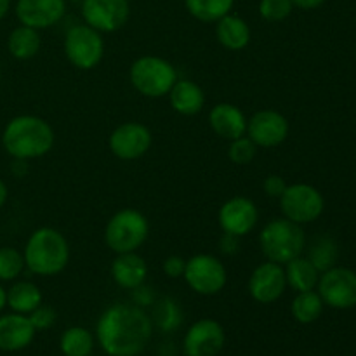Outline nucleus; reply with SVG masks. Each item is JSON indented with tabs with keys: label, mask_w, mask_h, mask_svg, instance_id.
Returning <instances> with one entry per match:
<instances>
[{
	"label": "nucleus",
	"mask_w": 356,
	"mask_h": 356,
	"mask_svg": "<svg viewBox=\"0 0 356 356\" xmlns=\"http://www.w3.org/2000/svg\"><path fill=\"white\" fill-rule=\"evenodd\" d=\"M153 320L136 302H115L101 313L96 339L108 356H138L152 341Z\"/></svg>",
	"instance_id": "obj_1"
},
{
	"label": "nucleus",
	"mask_w": 356,
	"mask_h": 356,
	"mask_svg": "<svg viewBox=\"0 0 356 356\" xmlns=\"http://www.w3.org/2000/svg\"><path fill=\"white\" fill-rule=\"evenodd\" d=\"M2 146L14 160L40 159L54 146V131L37 115H17L3 127Z\"/></svg>",
	"instance_id": "obj_2"
},
{
	"label": "nucleus",
	"mask_w": 356,
	"mask_h": 356,
	"mask_svg": "<svg viewBox=\"0 0 356 356\" xmlns=\"http://www.w3.org/2000/svg\"><path fill=\"white\" fill-rule=\"evenodd\" d=\"M24 266L38 277H56L70 263V243L61 232L54 228L35 229L24 245Z\"/></svg>",
	"instance_id": "obj_3"
},
{
	"label": "nucleus",
	"mask_w": 356,
	"mask_h": 356,
	"mask_svg": "<svg viewBox=\"0 0 356 356\" xmlns=\"http://www.w3.org/2000/svg\"><path fill=\"white\" fill-rule=\"evenodd\" d=\"M259 247L268 261L284 266L294 257L302 256L306 247V235L302 226L289 221L287 218L271 219L259 233Z\"/></svg>",
	"instance_id": "obj_4"
},
{
	"label": "nucleus",
	"mask_w": 356,
	"mask_h": 356,
	"mask_svg": "<svg viewBox=\"0 0 356 356\" xmlns=\"http://www.w3.org/2000/svg\"><path fill=\"white\" fill-rule=\"evenodd\" d=\"M148 236L149 221L136 209H122L115 212L104 228V243L115 254L138 252Z\"/></svg>",
	"instance_id": "obj_5"
},
{
	"label": "nucleus",
	"mask_w": 356,
	"mask_h": 356,
	"mask_svg": "<svg viewBox=\"0 0 356 356\" xmlns=\"http://www.w3.org/2000/svg\"><path fill=\"white\" fill-rule=\"evenodd\" d=\"M132 87L145 97H163L177 82V72L172 63L159 56H143L129 70Z\"/></svg>",
	"instance_id": "obj_6"
},
{
	"label": "nucleus",
	"mask_w": 356,
	"mask_h": 356,
	"mask_svg": "<svg viewBox=\"0 0 356 356\" xmlns=\"http://www.w3.org/2000/svg\"><path fill=\"white\" fill-rule=\"evenodd\" d=\"M65 56L75 68L94 70L104 56V38L89 24H75L65 35Z\"/></svg>",
	"instance_id": "obj_7"
},
{
	"label": "nucleus",
	"mask_w": 356,
	"mask_h": 356,
	"mask_svg": "<svg viewBox=\"0 0 356 356\" xmlns=\"http://www.w3.org/2000/svg\"><path fill=\"white\" fill-rule=\"evenodd\" d=\"M278 200L284 218L301 226L316 221L325 209L322 193L306 183L287 184L284 195Z\"/></svg>",
	"instance_id": "obj_8"
},
{
	"label": "nucleus",
	"mask_w": 356,
	"mask_h": 356,
	"mask_svg": "<svg viewBox=\"0 0 356 356\" xmlns=\"http://www.w3.org/2000/svg\"><path fill=\"white\" fill-rule=\"evenodd\" d=\"M184 282L200 296H216L225 289L228 273L221 261L212 254H197L186 259Z\"/></svg>",
	"instance_id": "obj_9"
},
{
	"label": "nucleus",
	"mask_w": 356,
	"mask_h": 356,
	"mask_svg": "<svg viewBox=\"0 0 356 356\" xmlns=\"http://www.w3.org/2000/svg\"><path fill=\"white\" fill-rule=\"evenodd\" d=\"M318 294L323 305L336 309H350L356 306V273L350 268L334 266L320 273Z\"/></svg>",
	"instance_id": "obj_10"
},
{
	"label": "nucleus",
	"mask_w": 356,
	"mask_h": 356,
	"mask_svg": "<svg viewBox=\"0 0 356 356\" xmlns=\"http://www.w3.org/2000/svg\"><path fill=\"white\" fill-rule=\"evenodd\" d=\"M83 23L99 33H115L122 30L131 16L129 0H82Z\"/></svg>",
	"instance_id": "obj_11"
},
{
	"label": "nucleus",
	"mask_w": 356,
	"mask_h": 356,
	"mask_svg": "<svg viewBox=\"0 0 356 356\" xmlns=\"http://www.w3.org/2000/svg\"><path fill=\"white\" fill-rule=\"evenodd\" d=\"M152 131L146 127L141 122H125L120 124L108 139V146H110L111 153L117 159L125 160H136L141 159L143 155L148 153L152 148Z\"/></svg>",
	"instance_id": "obj_12"
},
{
	"label": "nucleus",
	"mask_w": 356,
	"mask_h": 356,
	"mask_svg": "<svg viewBox=\"0 0 356 356\" xmlns=\"http://www.w3.org/2000/svg\"><path fill=\"white\" fill-rule=\"evenodd\" d=\"M249 294L254 301L261 305H271L278 301L284 296L287 289V278H285V270L282 264L273 263V261H264L256 270L250 273Z\"/></svg>",
	"instance_id": "obj_13"
},
{
	"label": "nucleus",
	"mask_w": 356,
	"mask_h": 356,
	"mask_svg": "<svg viewBox=\"0 0 356 356\" xmlns=\"http://www.w3.org/2000/svg\"><path fill=\"white\" fill-rule=\"evenodd\" d=\"M289 120L277 110L256 111L247 120L245 134L257 148H275L289 136Z\"/></svg>",
	"instance_id": "obj_14"
},
{
	"label": "nucleus",
	"mask_w": 356,
	"mask_h": 356,
	"mask_svg": "<svg viewBox=\"0 0 356 356\" xmlns=\"http://www.w3.org/2000/svg\"><path fill=\"white\" fill-rule=\"evenodd\" d=\"M225 343L226 334L221 323L212 318H202L188 329L183 350L186 356H218Z\"/></svg>",
	"instance_id": "obj_15"
},
{
	"label": "nucleus",
	"mask_w": 356,
	"mask_h": 356,
	"mask_svg": "<svg viewBox=\"0 0 356 356\" xmlns=\"http://www.w3.org/2000/svg\"><path fill=\"white\" fill-rule=\"evenodd\" d=\"M218 221L222 232L242 238V236L249 235L257 226L259 209L250 198L233 197L221 205Z\"/></svg>",
	"instance_id": "obj_16"
},
{
	"label": "nucleus",
	"mask_w": 356,
	"mask_h": 356,
	"mask_svg": "<svg viewBox=\"0 0 356 356\" xmlns=\"http://www.w3.org/2000/svg\"><path fill=\"white\" fill-rule=\"evenodd\" d=\"M66 0H17L16 17L24 26L45 30L65 17Z\"/></svg>",
	"instance_id": "obj_17"
},
{
	"label": "nucleus",
	"mask_w": 356,
	"mask_h": 356,
	"mask_svg": "<svg viewBox=\"0 0 356 356\" xmlns=\"http://www.w3.org/2000/svg\"><path fill=\"white\" fill-rule=\"evenodd\" d=\"M35 327L31 325L28 315L21 313H9L0 316V350L2 351H19L24 350L33 341Z\"/></svg>",
	"instance_id": "obj_18"
},
{
	"label": "nucleus",
	"mask_w": 356,
	"mask_h": 356,
	"mask_svg": "<svg viewBox=\"0 0 356 356\" xmlns=\"http://www.w3.org/2000/svg\"><path fill=\"white\" fill-rule=\"evenodd\" d=\"M212 131L222 139H238L247 132V117L238 106L232 103H219L209 113Z\"/></svg>",
	"instance_id": "obj_19"
},
{
	"label": "nucleus",
	"mask_w": 356,
	"mask_h": 356,
	"mask_svg": "<svg viewBox=\"0 0 356 356\" xmlns=\"http://www.w3.org/2000/svg\"><path fill=\"white\" fill-rule=\"evenodd\" d=\"M111 277L118 287L134 291L145 284L148 277V264L138 252L117 254L111 263Z\"/></svg>",
	"instance_id": "obj_20"
},
{
	"label": "nucleus",
	"mask_w": 356,
	"mask_h": 356,
	"mask_svg": "<svg viewBox=\"0 0 356 356\" xmlns=\"http://www.w3.org/2000/svg\"><path fill=\"white\" fill-rule=\"evenodd\" d=\"M169 101L174 111L184 115V117H193L204 110L205 92L193 80L177 79V82L174 83L169 92Z\"/></svg>",
	"instance_id": "obj_21"
},
{
	"label": "nucleus",
	"mask_w": 356,
	"mask_h": 356,
	"mask_svg": "<svg viewBox=\"0 0 356 356\" xmlns=\"http://www.w3.org/2000/svg\"><path fill=\"white\" fill-rule=\"evenodd\" d=\"M216 37L228 51H242L250 42V26L243 17L229 13L216 23Z\"/></svg>",
	"instance_id": "obj_22"
},
{
	"label": "nucleus",
	"mask_w": 356,
	"mask_h": 356,
	"mask_svg": "<svg viewBox=\"0 0 356 356\" xmlns=\"http://www.w3.org/2000/svg\"><path fill=\"white\" fill-rule=\"evenodd\" d=\"M287 285L296 292L315 291L320 280V271L308 257L298 256L284 264Z\"/></svg>",
	"instance_id": "obj_23"
},
{
	"label": "nucleus",
	"mask_w": 356,
	"mask_h": 356,
	"mask_svg": "<svg viewBox=\"0 0 356 356\" xmlns=\"http://www.w3.org/2000/svg\"><path fill=\"white\" fill-rule=\"evenodd\" d=\"M42 47V38L38 30L30 26H19L14 28L7 37V51L10 52L14 59L19 61H26V59L35 58Z\"/></svg>",
	"instance_id": "obj_24"
},
{
	"label": "nucleus",
	"mask_w": 356,
	"mask_h": 356,
	"mask_svg": "<svg viewBox=\"0 0 356 356\" xmlns=\"http://www.w3.org/2000/svg\"><path fill=\"white\" fill-rule=\"evenodd\" d=\"M42 305V292L33 282H16L7 291V306L14 313L30 315L35 308Z\"/></svg>",
	"instance_id": "obj_25"
},
{
	"label": "nucleus",
	"mask_w": 356,
	"mask_h": 356,
	"mask_svg": "<svg viewBox=\"0 0 356 356\" xmlns=\"http://www.w3.org/2000/svg\"><path fill=\"white\" fill-rule=\"evenodd\" d=\"M235 0H184V7L195 19L202 23H218L232 13Z\"/></svg>",
	"instance_id": "obj_26"
},
{
	"label": "nucleus",
	"mask_w": 356,
	"mask_h": 356,
	"mask_svg": "<svg viewBox=\"0 0 356 356\" xmlns=\"http://www.w3.org/2000/svg\"><path fill=\"white\" fill-rule=\"evenodd\" d=\"M65 356H89L94 350V336L86 327H70L59 339Z\"/></svg>",
	"instance_id": "obj_27"
},
{
	"label": "nucleus",
	"mask_w": 356,
	"mask_h": 356,
	"mask_svg": "<svg viewBox=\"0 0 356 356\" xmlns=\"http://www.w3.org/2000/svg\"><path fill=\"white\" fill-rule=\"evenodd\" d=\"M291 312L296 322L308 325V323L316 322L320 318L323 312V301L316 291L298 292V296L292 301Z\"/></svg>",
	"instance_id": "obj_28"
},
{
	"label": "nucleus",
	"mask_w": 356,
	"mask_h": 356,
	"mask_svg": "<svg viewBox=\"0 0 356 356\" xmlns=\"http://www.w3.org/2000/svg\"><path fill=\"white\" fill-rule=\"evenodd\" d=\"M337 257H339L337 243L334 242L330 236H318V238L312 243L308 259L315 264V268L320 273H323V271L336 266Z\"/></svg>",
	"instance_id": "obj_29"
},
{
	"label": "nucleus",
	"mask_w": 356,
	"mask_h": 356,
	"mask_svg": "<svg viewBox=\"0 0 356 356\" xmlns=\"http://www.w3.org/2000/svg\"><path fill=\"white\" fill-rule=\"evenodd\" d=\"M24 257L14 247H0V282H13L23 273Z\"/></svg>",
	"instance_id": "obj_30"
},
{
	"label": "nucleus",
	"mask_w": 356,
	"mask_h": 356,
	"mask_svg": "<svg viewBox=\"0 0 356 356\" xmlns=\"http://www.w3.org/2000/svg\"><path fill=\"white\" fill-rule=\"evenodd\" d=\"M155 322L165 332H170L183 322V313H181L179 305L174 299L167 298L160 301L155 308Z\"/></svg>",
	"instance_id": "obj_31"
},
{
	"label": "nucleus",
	"mask_w": 356,
	"mask_h": 356,
	"mask_svg": "<svg viewBox=\"0 0 356 356\" xmlns=\"http://www.w3.org/2000/svg\"><path fill=\"white\" fill-rule=\"evenodd\" d=\"M257 155V146L254 145L249 136H242L238 139L229 141L228 159L236 165H249Z\"/></svg>",
	"instance_id": "obj_32"
},
{
	"label": "nucleus",
	"mask_w": 356,
	"mask_h": 356,
	"mask_svg": "<svg viewBox=\"0 0 356 356\" xmlns=\"http://www.w3.org/2000/svg\"><path fill=\"white\" fill-rule=\"evenodd\" d=\"M294 10L292 0H261L259 14L264 21L270 23H280L285 21Z\"/></svg>",
	"instance_id": "obj_33"
},
{
	"label": "nucleus",
	"mask_w": 356,
	"mask_h": 356,
	"mask_svg": "<svg viewBox=\"0 0 356 356\" xmlns=\"http://www.w3.org/2000/svg\"><path fill=\"white\" fill-rule=\"evenodd\" d=\"M28 318H30L31 325L35 327V330H37V332H40V330H47L54 325L56 312L51 308V306L40 305L38 308H35L33 312L28 315Z\"/></svg>",
	"instance_id": "obj_34"
},
{
	"label": "nucleus",
	"mask_w": 356,
	"mask_h": 356,
	"mask_svg": "<svg viewBox=\"0 0 356 356\" xmlns=\"http://www.w3.org/2000/svg\"><path fill=\"white\" fill-rule=\"evenodd\" d=\"M263 188H264V193H266L268 197L280 198L282 195H284L285 188H287V183H285V179L282 176L271 174V176H268L266 179H264Z\"/></svg>",
	"instance_id": "obj_35"
},
{
	"label": "nucleus",
	"mask_w": 356,
	"mask_h": 356,
	"mask_svg": "<svg viewBox=\"0 0 356 356\" xmlns=\"http://www.w3.org/2000/svg\"><path fill=\"white\" fill-rule=\"evenodd\" d=\"M163 273L169 278H179L184 275V268H186V259L181 256H169L162 264Z\"/></svg>",
	"instance_id": "obj_36"
},
{
	"label": "nucleus",
	"mask_w": 356,
	"mask_h": 356,
	"mask_svg": "<svg viewBox=\"0 0 356 356\" xmlns=\"http://www.w3.org/2000/svg\"><path fill=\"white\" fill-rule=\"evenodd\" d=\"M238 240L240 236H235V235H228V233H225L221 238V249L225 254H235L236 250H238Z\"/></svg>",
	"instance_id": "obj_37"
},
{
	"label": "nucleus",
	"mask_w": 356,
	"mask_h": 356,
	"mask_svg": "<svg viewBox=\"0 0 356 356\" xmlns=\"http://www.w3.org/2000/svg\"><path fill=\"white\" fill-rule=\"evenodd\" d=\"M327 0H292L294 7L302 10H313V9H318L320 6H323Z\"/></svg>",
	"instance_id": "obj_38"
},
{
	"label": "nucleus",
	"mask_w": 356,
	"mask_h": 356,
	"mask_svg": "<svg viewBox=\"0 0 356 356\" xmlns=\"http://www.w3.org/2000/svg\"><path fill=\"white\" fill-rule=\"evenodd\" d=\"M7 198H9V190H7V184L0 179V209L6 205Z\"/></svg>",
	"instance_id": "obj_39"
},
{
	"label": "nucleus",
	"mask_w": 356,
	"mask_h": 356,
	"mask_svg": "<svg viewBox=\"0 0 356 356\" xmlns=\"http://www.w3.org/2000/svg\"><path fill=\"white\" fill-rule=\"evenodd\" d=\"M10 9V0H0V21L7 16Z\"/></svg>",
	"instance_id": "obj_40"
},
{
	"label": "nucleus",
	"mask_w": 356,
	"mask_h": 356,
	"mask_svg": "<svg viewBox=\"0 0 356 356\" xmlns=\"http://www.w3.org/2000/svg\"><path fill=\"white\" fill-rule=\"evenodd\" d=\"M6 306H7V291L2 287V284H0V312H2Z\"/></svg>",
	"instance_id": "obj_41"
},
{
	"label": "nucleus",
	"mask_w": 356,
	"mask_h": 356,
	"mask_svg": "<svg viewBox=\"0 0 356 356\" xmlns=\"http://www.w3.org/2000/svg\"><path fill=\"white\" fill-rule=\"evenodd\" d=\"M0 80H2V66H0Z\"/></svg>",
	"instance_id": "obj_42"
}]
</instances>
